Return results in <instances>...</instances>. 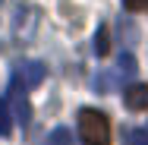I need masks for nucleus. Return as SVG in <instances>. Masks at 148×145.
I'll return each mask as SVG.
<instances>
[{
    "instance_id": "nucleus-1",
    "label": "nucleus",
    "mask_w": 148,
    "mask_h": 145,
    "mask_svg": "<svg viewBox=\"0 0 148 145\" xmlns=\"http://www.w3.org/2000/svg\"><path fill=\"white\" fill-rule=\"evenodd\" d=\"M79 139L82 145H110V120L107 114L82 107L79 111Z\"/></svg>"
},
{
    "instance_id": "nucleus-5",
    "label": "nucleus",
    "mask_w": 148,
    "mask_h": 145,
    "mask_svg": "<svg viewBox=\"0 0 148 145\" xmlns=\"http://www.w3.org/2000/svg\"><path fill=\"white\" fill-rule=\"evenodd\" d=\"M95 54L98 57H107V51H110V29L107 25H98V32H95Z\"/></svg>"
},
{
    "instance_id": "nucleus-6",
    "label": "nucleus",
    "mask_w": 148,
    "mask_h": 145,
    "mask_svg": "<svg viewBox=\"0 0 148 145\" xmlns=\"http://www.w3.org/2000/svg\"><path fill=\"white\" fill-rule=\"evenodd\" d=\"M13 133V107L6 98H0V136H10Z\"/></svg>"
},
{
    "instance_id": "nucleus-4",
    "label": "nucleus",
    "mask_w": 148,
    "mask_h": 145,
    "mask_svg": "<svg viewBox=\"0 0 148 145\" xmlns=\"http://www.w3.org/2000/svg\"><path fill=\"white\" fill-rule=\"evenodd\" d=\"M123 104H126L129 111H148V85L123 88Z\"/></svg>"
},
{
    "instance_id": "nucleus-3",
    "label": "nucleus",
    "mask_w": 148,
    "mask_h": 145,
    "mask_svg": "<svg viewBox=\"0 0 148 145\" xmlns=\"http://www.w3.org/2000/svg\"><path fill=\"white\" fill-rule=\"evenodd\" d=\"M10 101H13V107H16V120H19L22 126H29L32 107H29V98H25V88L19 85V82H13V79H10Z\"/></svg>"
},
{
    "instance_id": "nucleus-8",
    "label": "nucleus",
    "mask_w": 148,
    "mask_h": 145,
    "mask_svg": "<svg viewBox=\"0 0 148 145\" xmlns=\"http://www.w3.org/2000/svg\"><path fill=\"white\" fill-rule=\"evenodd\" d=\"M123 142L126 145H148V129H126Z\"/></svg>"
},
{
    "instance_id": "nucleus-7",
    "label": "nucleus",
    "mask_w": 148,
    "mask_h": 145,
    "mask_svg": "<svg viewBox=\"0 0 148 145\" xmlns=\"http://www.w3.org/2000/svg\"><path fill=\"white\" fill-rule=\"evenodd\" d=\"M117 69L120 76H136V69H139V60H136V54H129V51H123L117 60Z\"/></svg>"
},
{
    "instance_id": "nucleus-10",
    "label": "nucleus",
    "mask_w": 148,
    "mask_h": 145,
    "mask_svg": "<svg viewBox=\"0 0 148 145\" xmlns=\"http://www.w3.org/2000/svg\"><path fill=\"white\" fill-rule=\"evenodd\" d=\"M123 6L129 13H142V10H148V0H123Z\"/></svg>"
},
{
    "instance_id": "nucleus-9",
    "label": "nucleus",
    "mask_w": 148,
    "mask_h": 145,
    "mask_svg": "<svg viewBox=\"0 0 148 145\" xmlns=\"http://www.w3.org/2000/svg\"><path fill=\"white\" fill-rule=\"evenodd\" d=\"M47 142H51V145H73V133H69L66 126H57V129L51 133Z\"/></svg>"
},
{
    "instance_id": "nucleus-2",
    "label": "nucleus",
    "mask_w": 148,
    "mask_h": 145,
    "mask_svg": "<svg viewBox=\"0 0 148 145\" xmlns=\"http://www.w3.org/2000/svg\"><path fill=\"white\" fill-rule=\"evenodd\" d=\"M44 76H47V69H44V63L41 60H22V63H16V69H13V82H19L22 88H35L44 82Z\"/></svg>"
}]
</instances>
